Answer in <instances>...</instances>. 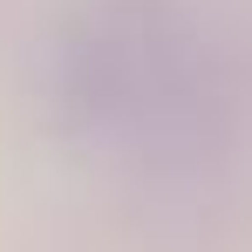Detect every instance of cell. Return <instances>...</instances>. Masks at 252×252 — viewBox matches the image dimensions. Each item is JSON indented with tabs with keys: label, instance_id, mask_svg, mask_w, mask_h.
Wrapping results in <instances>:
<instances>
[{
	"label": "cell",
	"instance_id": "obj_1",
	"mask_svg": "<svg viewBox=\"0 0 252 252\" xmlns=\"http://www.w3.org/2000/svg\"><path fill=\"white\" fill-rule=\"evenodd\" d=\"M75 95L102 129L177 136L198 123V41L164 7H109L75 48Z\"/></svg>",
	"mask_w": 252,
	"mask_h": 252
}]
</instances>
